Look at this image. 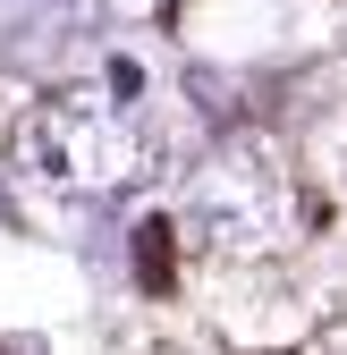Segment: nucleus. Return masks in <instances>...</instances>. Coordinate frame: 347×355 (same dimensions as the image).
<instances>
[{
    "mask_svg": "<svg viewBox=\"0 0 347 355\" xmlns=\"http://www.w3.org/2000/svg\"><path fill=\"white\" fill-rule=\"evenodd\" d=\"M9 169L60 203H119L144 187L153 144L119 102V85H60L9 127Z\"/></svg>",
    "mask_w": 347,
    "mask_h": 355,
    "instance_id": "obj_1",
    "label": "nucleus"
},
{
    "mask_svg": "<svg viewBox=\"0 0 347 355\" xmlns=\"http://www.w3.org/2000/svg\"><path fill=\"white\" fill-rule=\"evenodd\" d=\"M187 220L221 254H288L314 211H305L271 136H221L187 178Z\"/></svg>",
    "mask_w": 347,
    "mask_h": 355,
    "instance_id": "obj_2",
    "label": "nucleus"
},
{
    "mask_svg": "<svg viewBox=\"0 0 347 355\" xmlns=\"http://www.w3.org/2000/svg\"><path fill=\"white\" fill-rule=\"evenodd\" d=\"M85 34V0H0V76H51Z\"/></svg>",
    "mask_w": 347,
    "mask_h": 355,
    "instance_id": "obj_3",
    "label": "nucleus"
},
{
    "mask_svg": "<svg viewBox=\"0 0 347 355\" xmlns=\"http://www.w3.org/2000/svg\"><path fill=\"white\" fill-rule=\"evenodd\" d=\"M136 279L169 288V220H144V229H136Z\"/></svg>",
    "mask_w": 347,
    "mask_h": 355,
    "instance_id": "obj_4",
    "label": "nucleus"
},
{
    "mask_svg": "<svg viewBox=\"0 0 347 355\" xmlns=\"http://www.w3.org/2000/svg\"><path fill=\"white\" fill-rule=\"evenodd\" d=\"M102 9H110L119 26H161L169 9H178V0H102Z\"/></svg>",
    "mask_w": 347,
    "mask_h": 355,
    "instance_id": "obj_5",
    "label": "nucleus"
},
{
    "mask_svg": "<svg viewBox=\"0 0 347 355\" xmlns=\"http://www.w3.org/2000/svg\"><path fill=\"white\" fill-rule=\"evenodd\" d=\"M0 220H9V195H0Z\"/></svg>",
    "mask_w": 347,
    "mask_h": 355,
    "instance_id": "obj_6",
    "label": "nucleus"
}]
</instances>
